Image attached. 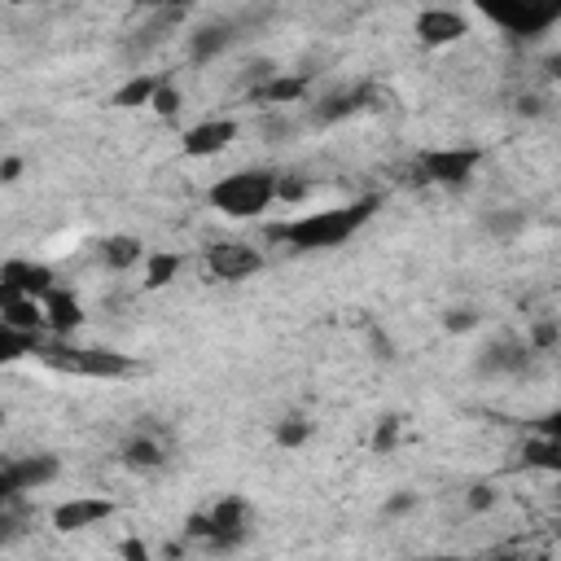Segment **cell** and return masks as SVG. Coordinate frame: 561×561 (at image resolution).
<instances>
[{
  "mask_svg": "<svg viewBox=\"0 0 561 561\" xmlns=\"http://www.w3.org/2000/svg\"><path fill=\"white\" fill-rule=\"evenodd\" d=\"M79 320H84V312H79V303L71 299V294H62V290L44 294V325H53L57 334H71Z\"/></svg>",
  "mask_w": 561,
  "mask_h": 561,
  "instance_id": "obj_12",
  "label": "cell"
},
{
  "mask_svg": "<svg viewBox=\"0 0 561 561\" xmlns=\"http://www.w3.org/2000/svg\"><path fill=\"white\" fill-rule=\"evenodd\" d=\"M518 220H522V215H505V220H491V228H496V233H513Z\"/></svg>",
  "mask_w": 561,
  "mask_h": 561,
  "instance_id": "obj_35",
  "label": "cell"
},
{
  "mask_svg": "<svg viewBox=\"0 0 561 561\" xmlns=\"http://www.w3.org/2000/svg\"><path fill=\"white\" fill-rule=\"evenodd\" d=\"M526 465H540V469H557L561 465V443L557 439H526Z\"/></svg>",
  "mask_w": 561,
  "mask_h": 561,
  "instance_id": "obj_21",
  "label": "cell"
},
{
  "mask_svg": "<svg viewBox=\"0 0 561 561\" xmlns=\"http://www.w3.org/2000/svg\"><path fill=\"white\" fill-rule=\"evenodd\" d=\"M128 461L132 465H163V452H158V443H150V439H136V443H128Z\"/></svg>",
  "mask_w": 561,
  "mask_h": 561,
  "instance_id": "obj_25",
  "label": "cell"
},
{
  "mask_svg": "<svg viewBox=\"0 0 561 561\" xmlns=\"http://www.w3.org/2000/svg\"><path fill=\"white\" fill-rule=\"evenodd\" d=\"M211 535H206V540L211 544H220V548H233L237 540H246V505L237 496H228L220 509L211 513Z\"/></svg>",
  "mask_w": 561,
  "mask_h": 561,
  "instance_id": "obj_8",
  "label": "cell"
},
{
  "mask_svg": "<svg viewBox=\"0 0 561 561\" xmlns=\"http://www.w3.org/2000/svg\"><path fill=\"white\" fill-rule=\"evenodd\" d=\"M0 325L18 329V334H40L44 329V307H36V299H14L0 312Z\"/></svg>",
  "mask_w": 561,
  "mask_h": 561,
  "instance_id": "obj_14",
  "label": "cell"
},
{
  "mask_svg": "<svg viewBox=\"0 0 561 561\" xmlns=\"http://www.w3.org/2000/svg\"><path fill=\"white\" fill-rule=\"evenodd\" d=\"M180 272V255H150V268H145V285L150 290H163V285Z\"/></svg>",
  "mask_w": 561,
  "mask_h": 561,
  "instance_id": "obj_22",
  "label": "cell"
},
{
  "mask_svg": "<svg viewBox=\"0 0 561 561\" xmlns=\"http://www.w3.org/2000/svg\"><path fill=\"white\" fill-rule=\"evenodd\" d=\"M259 250H250V246H211L206 250V268L215 272L220 281H242V277H250V272H259Z\"/></svg>",
  "mask_w": 561,
  "mask_h": 561,
  "instance_id": "obj_4",
  "label": "cell"
},
{
  "mask_svg": "<svg viewBox=\"0 0 561 561\" xmlns=\"http://www.w3.org/2000/svg\"><path fill=\"white\" fill-rule=\"evenodd\" d=\"M180 18H185V9H163V14H158L154 22H150V27H145L141 31V49H150V44H158V40H163L167 36V31H176L180 27Z\"/></svg>",
  "mask_w": 561,
  "mask_h": 561,
  "instance_id": "obj_24",
  "label": "cell"
},
{
  "mask_svg": "<svg viewBox=\"0 0 561 561\" xmlns=\"http://www.w3.org/2000/svg\"><path fill=\"white\" fill-rule=\"evenodd\" d=\"M101 255H106L110 268H132V263L141 259V242H132V237H110V242L101 246Z\"/></svg>",
  "mask_w": 561,
  "mask_h": 561,
  "instance_id": "obj_20",
  "label": "cell"
},
{
  "mask_svg": "<svg viewBox=\"0 0 561 561\" xmlns=\"http://www.w3.org/2000/svg\"><path fill=\"white\" fill-rule=\"evenodd\" d=\"M553 338H557V329H553V325H540V329H535V342H540V347H548Z\"/></svg>",
  "mask_w": 561,
  "mask_h": 561,
  "instance_id": "obj_36",
  "label": "cell"
},
{
  "mask_svg": "<svg viewBox=\"0 0 561 561\" xmlns=\"http://www.w3.org/2000/svg\"><path fill=\"white\" fill-rule=\"evenodd\" d=\"M0 281L14 285L22 299H44V294L53 290V272L36 268V263H5V268H0Z\"/></svg>",
  "mask_w": 561,
  "mask_h": 561,
  "instance_id": "obj_11",
  "label": "cell"
},
{
  "mask_svg": "<svg viewBox=\"0 0 561 561\" xmlns=\"http://www.w3.org/2000/svg\"><path fill=\"white\" fill-rule=\"evenodd\" d=\"M150 106H154L158 114H163V119H171V114L180 110V93H176V88H167V84H158V88H154V97H150Z\"/></svg>",
  "mask_w": 561,
  "mask_h": 561,
  "instance_id": "obj_26",
  "label": "cell"
},
{
  "mask_svg": "<svg viewBox=\"0 0 561 561\" xmlns=\"http://www.w3.org/2000/svg\"><path fill=\"white\" fill-rule=\"evenodd\" d=\"M189 531L193 535H211V522H206V518H189Z\"/></svg>",
  "mask_w": 561,
  "mask_h": 561,
  "instance_id": "obj_38",
  "label": "cell"
},
{
  "mask_svg": "<svg viewBox=\"0 0 561 561\" xmlns=\"http://www.w3.org/2000/svg\"><path fill=\"white\" fill-rule=\"evenodd\" d=\"M75 373H84V377H119V373H132V360L119 356V351H79Z\"/></svg>",
  "mask_w": 561,
  "mask_h": 561,
  "instance_id": "obj_13",
  "label": "cell"
},
{
  "mask_svg": "<svg viewBox=\"0 0 561 561\" xmlns=\"http://www.w3.org/2000/svg\"><path fill=\"white\" fill-rule=\"evenodd\" d=\"M426 561H461V557H426Z\"/></svg>",
  "mask_w": 561,
  "mask_h": 561,
  "instance_id": "obj_39",
  "label": "cell"
},
{
  "mask_svg": "<svg viewBox=\"0 0 561 561\" xmlns=\"http://www.w3.org/2000/svg\"><path fill=\"white\" fill-rule=\"evenodd\" d=\"M303 93H307V79L303 75H294V79H281L277 75V79H268V84H263L255 97L259 101H272V106H285V101H299Z\"/></svg>",
  "mask_w": 561,
  "mask_h": 561,
  "instance_id": "obj_15",
  "label": "cell"
},
{
  "mask_svg": "<svg viewBox=\"0 0 561 561\" xmlns=\"http://www.w3.org/2000/svg\"><path fill=\"white\" fill-rule=\"evenodd\" d=\"M395 434H399V421H382L373 434V452H391L395 448Z\"/></svg>",
  "mask_w": 561,
  "mask_h": 561,
  "instance_id": "obj_28",
  "label": "cell"
},
{
  "mask_svg": "<svg viewBox=\"0 0 561 561\" xmlns=\"http://www.w3.org/2000/svg\"><path fill=\"white\" fill-rule=\"evenodd\" d=\"M18 171H22L18 158H5V163H0V180H18Z\"/></svg>",
  "mask_w": 561,
  "mask_h": 561,
  "instance_id": "obj_34",
  "label": "cell"
},
{
  "mask_svg": "<svg viewBox=\"0 0 561 561\" xmlns=\"http://www.w3.org/2000/svg\"><path fill=\"white\" fill-rule=\"evenodd\" d=\"M277 198V180L268 171H237V176H224L220 185H211V206L233 220H250V215L268 211V202Z\"/></svg>",
  "mask_w": 561,
  "mask_h": 561,
  "instance_id": "obj_2",
  "label": "cell"
},
{
  "mask_svg": "<svg viewBox=\"0 0 561 561\" xmlns=\"http://www.w3.org/2000/svg\"><path fill=\"white\" fill-rule=\"evenodd\" d=\"M491 500H496V496H491L487 487H474V491H469V509H491Z\"/></svg>",
  "mask_w": 561,
  "mask_h": 561,
  "instance_id": "obj_31",
  "label": "cell"
},
{
  "mask_svg": "<svg viewBox=\"0 0 561 561\" xmlns=\"http://www.w3.org/2000/svg\"><path fill=\"white\" fill-rule=\"evenodd\" d=\"M14 535H18V522L9 518V513H0V544H9Z\"/></svg>",
  "mask_w": 561,
  "mask_h": 561,
  "instance_id": "obj_33",
  "label": "cell"
},
{
  "mask_svg": "<svg viewBox=\"0 0 561 561\" xmlns=\"http://www.w3.org/2000/svg\"><path fill=\"white\" fill-rule=\"evenodd\" d=\"M114 513L110 500H66V505H57L53 509V526L57 531H84V526H93V522H106Z\"/></svg>",
  "mask_w": 561,
  "mask_h": 561,
  "instance_id": "obj_6",
  "label": "cell"
},
{
  "mask_svg": "<svg viewBox=\"0 0 561 561\" xmlns=\"http://www.w3.org/2000/svg\"><path fill=\"white\" fill-rule=\"evenodd\" d=\"M369 97V93H338V97H329L325 106L316 110V119L320 123H334V119H342V114H351V110H360V101Z\"/></svg>",
  "mask_w": 561,
  "mask_h": 561,
  "instance_id": "obj_23",
  "label": "cell"
},
{
  "mask_svg": "<svg viewBox=\"0 0 561 561\" xmlns=\"http://www.w3.org/2000/svg\"><path fill=\"white\" fill-rule=\"evenodd\" d=\"M233 141H237V123L233 119H211V123H198V128L185 132V154L189 158H211V154H224Z\"/></svg>",
  "mask_w": 561,
  "mask_h": 561,
  "instance_id": "obj_5",
  "label": "cell"
},
{
  "mask_svg": "<svg viewBox=\"0 0 561 561\" xmlns=\"http://www.w3.org/2000/svg\"><path fill=\"white\" fill-rule=\"evenodd\" d=\"M496 561H518V557H496Z\"/></svg>",
  "mask_w": 561,
  "mask_h": 561,
  "instance_id": "obj_40",
  "label": "cell"
},
{
  "mask_svg": "<svg viewBox=\"0 0 561 561\" xmlns=\"http://www.w3.org/2000/svg\"><path fill=\"white\" fill-rule=\"evenodd\" d=\"M404 509H412V496H395L391 505H386V513H404Z\"/></svg>",
  "mask_w": 561,
  "mask_h": 561,
  "instance_id": "obj_37",
  "label": "cell"
},
{
  "mask_svg": "<svg viewBox=\"0 0 561 561\" xmlns=\"http://www.w3.org/2000/svg\"><path fill=\"white\" fill-rule=\"evenodd\" d=\"M443 325H448L452 334H461V329H474L478 325V316L474 312H448V316H443Z\"/></svg>",
  "mask_w": 561,
  "mask_h": 561,
  "instance_id": "obj_29",
  "label": "cell"
},
{
  "mask_svg": "<svg viewBox=\"0 0 561 561\" xmlns=\"http://www.w3.org/2000/svg\"><path fill=\"white\" fill-rule=\"evenodd\" d=\"M154 79L150 75H136V79H128V84L114 93V106H123V110H132V106H150V97H154Z\"/></svg>",
  "mask_w": 561,
  "mask_h": 561,
  "instance_id": "obj_17",
  "label": "cell"
},
{
  "mask_svg": "<svg viewBox=\"0 0 561 561\" xmlns=\"http://www.w3.org/2000/svg\"><path fill=\"white\" fill-rule=\"evenodd\" d=\"M557 18H561L557 5H544V9H491V22L509 27L513 36H540V31H548Z\"/></svg>",
  "mask_w": 561,
  "mask_h": 561,
  "instance_id": "obj_7",
  "label": "cell"
},
{
  "mask_svg": "<svg viewBox=\"0 0 561 561\" xmlns=\"http://www.w3.org/2000/svg\"><path fill=\"white\" fill-rule=\"evenodd\" d=\"M277 439H281V448H299V443L307 439V421H281Z\"/></svg>",
  "mask_w": 561,
  "mask_h": 561,
  "instance_id": "obj_27",
  "label": "cell"
},
{
  "mask_svg": "<svg viewBox=\"0 0 561 561\" xmlns=\"http://www.w3.org/2000/svg\"><path fill=\"white\" fill-rule=\"evenodd\" d=\"M500 369H526V347H513V342L487 347V356H483V373H500Z\"/></svg>",
  "mask_w": 561,
  "mask_h": 561,
  "instance_id": "obj_16",
  "label": "cell"
},
{
  "mask_svg": "<svg viewBox=\"0 0 561 561\" xmlns=\"http://www.w3.org/2000/svg\"><path fill=\"white\" fill-rule=\"evenodd\" d=\"M474 167H478V150H434L421 158V171L434 185H461Z\"/></svg>",
  "mask_w": 561,
  "mask_h": 561,
  "instance_id": "obj_3",
  "label": "cell"
},
{
  "mask_svg": "<svg viewBox=\"0 0 561 561\" xmlns=\"http://www.w3.org/2000/svg\"><path fill=\"white\" fill-rule=\"evenodd\" d=\"M228 40H233V36H228L224 22H215V27H202L198 36H193V62H206V57H215Z\"/></svg>",
  "mask_w": 561,
  "mask_h": 561,
  "instance_id": "obj_18",
  "label": "cell"
},
{
  "mask_svg": "<svg viewBox=\"0 0 561 561\" xmlns=\"http://www.w3.org/2000/svg\"><path fill=\"white\" fill-rule=\"evenodd\" d=\"M469 31V22L456 14V9H426V14L417 18V36L426 44H452L461 40Z\"/></svg>",
  "mask_w": 561,
  "mask_h": 561,
  "instance_id": "obj_10",
  "label": "cell"
},
{
  "mask_svg": "<svg viewBox=\"0 0 561 561\" xmlns=\"http://www.w3.org/2000/svg\"><path fill=\"white\" fill-rule=\"evenodd\" d=\"M27 351H36V334H18V329L0 325V364H14Z\"/></svg>",
  "mask_w": 561,
  "mask_h": 561,
  "instance_id": "obj_19",
  "label": "cell"
},
{
  "mask_svg": "<svg viewBox=\"0 0 561 561\" xmlns=\"http://www.w3.org/2000/svg\"><path fill=\"white\" fill-rule=\"evenodd\" d=\"M277 198H303V185H299V180H277Z\"/></svg>",
  "mask_w": 561,
  "mask_h": 561,
  "instance_id": "obj_32",
  "label": "cell"
},
{
  "mask_svg": "<svg viewBox=\"0 0 561 561\" xmlns=\"http://www.w3.org/2000/svg\"><path fill=\"white\" fill-rule=\"evenodd\" d=\"M0 474L14 483V491H31V487H44L57 478V461L53 456H18V461H9Z\"/></svg>",
  "mask_w": 561,
  "mask_h": 561,
  "instance_id": "obj_9",
  "label": "cell"
},
{
  "mask_svg": "<svg viewBox=\"0 0 561 561\" xmlns=\"http://www.w3.org/2000/svg\"><path fill=\"white\" fill-rule=\"evenodd\" d=\"M373 211H377V198H360L351 206H338V211H316L294 224H281V228H272V237H285V242L299 250H329V246L347 242Z\"/></svg>",
  "mask_w": 561,
  "mask_h": 561,
  "instance_id": "obj_1",
  "label": "cell"
},
{
  "mask_svg": "<svg viewBox=\"0 0 561 561\" xmlns=\"http://www.w3.org/2000/svg\"><path fill=\"white\" fill-rule=\"evenodd\" d=\"M119 553H123V561H150V548H145L141 540H123Z\"/></svg>",
  "mask_w": 561,
  "mask_h": 561,
  "instance_id": "obj_30",
  "label": "cell"
}]
</instances>
